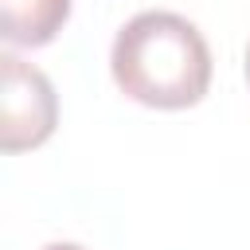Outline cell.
<instances>
[{
	"label": "cell",
	"instance_id": "obj_5",
	"mask_svg": "<svg viewBox=\"0 0 250 250\" xmlns=\"http://www.w3.org/2000/svg\"><path fill=\"white\" fill-rule=\"evenodd\" d=\"M246 82H250V47H246Z\"/></svg>",
	"mask_w": 250,
	"mask_h": 250
},
{
	"label": "cell",
	"instance_id": "obj_2",
	"mask_svg": "<svg viewBox=\"0 0 250 250\" xmlns=\"http://www.w3.org/2000/svg\"><path fill=\"white\" fill-rule=\"evenodd\" d=\"M0 148H39L59 125V98L51 78L16 55H0Z\"/></svg>",
	"mask_w": 250,
	"mask_h": 250
},
{
	"label": "cell",
	"instance_id": "obj_1",
	"mask_svg": "<svg viewBox=\"0 0 250 250\" xmlns=\"http://www.w3.org/2000/svg\"><path fill=\"white\" fill-rule=\"evenodd\" d=\"M109 70L125 98L152 109H188L211 86V47L184 16L141 12L117 31Z\"/></svg>",
	"mask_w": 250,
	"mask_h": 250
},
{
	"label": "cell",
	"instance_id": "obj_4",
	"mask_svg": "<svg viewBox=\"0 0 250 250\" xmlns=\"http://www.w3.org/2000/svg\"><path fill=\"white\" fill-rule=\"evenodd\" d=\"M39 250H82V246H74V242H47V246H39Z\"/></svg>",
	"mask_w": 250,
	"mask_h": 250
},
{
	"label": "cell",
	"instance_id": "obj_3",
	"mask_svg": "<svg viewBox=\"0 0 250 250\" xmlns=\"http://www.w3.org/2000/svg\"><path fill=\"white\" fill-rule=\"evenodd\" d=\"M70 16V0H0V35L12 47L51 43Z\"/></svg>",
	"mask_w": 250,
	"mask_h": 250
}]
</instances>
